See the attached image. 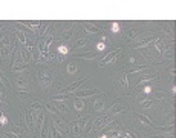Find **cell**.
Returning a JSON list of instances; mask_svg holds the SVG:
<instances>
[{
  "label": "cell",
  "mask_w": 176,
  "mask_h": 138,
  "mask_svg": "<svg viewBox=\"0 0 176 138\" xmlns=\"http://www.w3.org/2000/svg\"><path fill=\"white\" fill-rule=\"evenodd\" d=\"M86 80H89V77H83L81 80L75 81L73 84H69L67 87H64V89H61V90H60V94H61V95H64V94H69V92H77V87H80Z\"/></svg>",
  "instance_id": "obj_1"
},
{
  "label": "cell",
  "mask_w": 176,
  "mask_h": 138,
  "mask_svg": "<svg viewBox=\"0 0 176 138\" xmlns=\"http://www.w3.org/2000/svg\"><path fill=\"white\" fill-rule=\"evenodd\" d=\"M119 48H116L113 52H110V54H107L103 60H101V66H106V64H109V63H113L116 58H118V55H119Z\"/></svg>",
  "instance_id": "obj_2"
},
{
  "label": "cell",
  "mask_w": 176,
  "mask_h": 138,
  "mask_svg": "<svg viewBox=\"0 0 176 138\" xmlns=\"http://www.w3.org/2000/svg\"><path fill=\"white\" fill-rule=\"evenodd\" d=\"M124 110H125V107H124L122 104H118V103L115 101V103H113V106L107 109L106 115H118V113H121V112H124Z\"/></svg>",
  "instance_id": "obj_3"
},
{
  "label": "cell",
  "mask_w": 176,
  "mask_h": 138,
  "mask_svg": "<svg viewBox=\"0 0 176 138\" xmlns=\"http://www.w3.org/2000/svg\"><path fill=\"white\" fill-rule=\"evenodd\" d=\"M136 118L141 121L142 126H147V127H152L153 126V121L150 120L148 117H145V115H142V113H136Z\"/></svg>",
  "instance_id": "obj_4"
},
{
  "label": "cell",
  "mask_w": 176,
  "mask_h": 138,
  "mask_svg": "<svg viewBox=\"0 0 176 138\" xmlns=\"http://www.w3.org/2000/svg\"><path fill=\"white\" fill-rule=\"evenodd\" d=\"M98 89H86V90H80V92H77V97H90V95H95V94H98Z\"/></svg>",
  "instance_id": "obj_5"
},
{
  "label": "cell",
  "mask_w": 176,
  "mask_h": 138,
  "mask_svg": "<svg viewBox=\"0 0 176 138\" xmlns=\"http://www.w3.org/2000/svg\"><path fill=\"white\" fill-rule=\"evenodd\" d=\"M15 37H17V40H18L20 43H23V44L28 43V35L24 34V31H21V29H15Z\"/></svg>",
  "instance_id": "obj_6"
},
{
  "label": "cell",
  "mask_w": 176,
  "mask_h": 138,
  "mask_svg": "<svg viewBox=\"0 0 176 138\" xmlns=\"http://www.w3.org/2000/svg\"><path fill=\"white\" fill-rule=\"evenodd\" d=\"M106 103H107V101H98V100H96V101H93V103H92V107H93V110H95V112H98V113H99V112H103V110H104Z\"/></svg>",
  "instance_id": "obj_7"
},
{
  "label": "cell",
  "mask_w": 176,
  "mask_h": 138,
  "mask_svg": "<svg viewBox=\"0 0 176 138\" xmlns=\"http://www.w3.org/2000/svg\"><path fill=\"white\" fill-rule=\"evenodd\" d=\"M26 67H28V64H26V63L20 61V63H15L14 66H11V71H14V72H20V71H24Z\"/></svg>",
  "instance_id": "obj_8"
},
{
  "label": "cell",
  "mask_w": 176,
  "mask_h": 138,
  "mask_svg": "<svg viewBox=\"0 0 176 138\" xmlns=\"http://www.w3.org/2000/svg\"><path fill=\"white\" fill-rule=\"evenodd\" d=\"M73 107L77 109L78 112H81V110L84 109V101L80 100V98H75V100H73Z\"/></svg>",
  "instance_id": "obj_9"
},
{
  "label": "cell",
  "mask_w": 176,
  "mask_h": 138,
  "mask_svg": "<svg viewBox=\"0 0 176 138\" xmlns=\"http://www.w3.org/2000/svg\"><path fill=\"white\" fill-rule=\"evenodd\" d=\"M86 44H89V40L87 38H78V41H75L73 48L78 49V48H83V46H86Z\"/></svg>",
  "instance_id": "obj_10"
},
{
  "label": "cell",
  "mask_w": 176,
  "mask_h": 138,
  "mask_svg": "<svg viewBox=\"0 0 176 138\" xmlns=\"http://www.w3.org/2000/svg\"><path fill=\"white\" fill-rule=\"evenodd\" d=\"M51 132H52V133H51V138H63V132H60V130L55 129L54 126L51 127Z\"/></svg>",
  "instance_id": "obj_11"
},
{
  "label": "cell",
  "mask_w": 176,
  "mask_h": 138,
  "mask_svg": "<svg viewBox=\"0 0 176 138\" xmlns=\"http://www.w3.org/2000/svg\"><path fill=\"white\" fill-rule=\"evenodd\" d=\"M73 32H75V28H69V29H66V31L63 32V38H64V40H70V37H72Z\"/></svg>",
  "instance_id": "obj_12"
},
{
  "label": "cell",
  "mask_w": 176,
  "mask_h": 138,
  "mask_svg": "<svg viewBox=\"0 0 176 138\" xmlns=\"http://www.w3.org/2000/svg\"><path fill=\"white\" fill-rule=\"evenodd\" d=\"M80 58H83V60H93L95 57H96V52H89V54H83V55H78Z\"/></svg>",
  "instance_id": "obj_13"
},
{
  "label": "cell",
  "mask_w": 176,
  "mask_h": 138,
  "mask_svg": "<svg viewBox=\"0 0 176 138\" xmlns=\"http://www.w3.org/2000/svg\"><path fill=\"white\" fill-rule=\"evenodd\" d=\"M155 78H156V75H155V74H153V75H148V77H147V75H144V77L138 81V84H144L145 81H152V80H155Z\"/></svg>",
  "instance_id": "obj_14"
},
{
  "label": "cell",
  "mask_w": 176,
  "mask_h": 138,
  "mask_svg": "<svg viewBox=\"0 0 176 138\" xmlns=\"http://www.w3.org/2000/svg\"><path fill=\"white\" fill-rule=\"evenodd\" d=\"M57 51H58L60 55H66L69 52V48H67V46H64V44H60L58 48H57Z\"/></svg>",
  "instance_id": "obj_15"
},
{
  "label": "cell",
  "mask_w": 176,
  "mask_h": 138,
  "mask_svg": "<svg viewBox=\"0 0 176 138\" xmlns=\"http://www.w3.org/2000/svg\"><path fill=\"white\" fill-rule=\"evenodd\" d=\"M139 34H141V31H139V29H132V31H129V34H127V35H129V38H130V40H133V38H138V35H139Z\"/></svg>",
  "instance_id": "obj_16"
},
{
  "label": "cell",
  "mask_w": 176,
  "mask_h": 138,
  "mask_svg": "<svg viewBox=\"0 0 176 138\" xmlns=\"http://www.w3.org/2000/svg\"><path fill=\"white\" fill-rule=\"evenodd\" d=\"M84 31H86V32H89V34H98L99 31H101V28H93V26H86V28H84Z\"/></svg>",
  "instance_id": "obj_17"
},
{
  "label": "cell",
  "mask_w": 176,
  "mask_h": 138,
  "mask_svg": "<svg viewBox=\"0 0 176 138\" xmlns=\"http://www.w3.org/2000/svg\"><path fill=\"white\" fill-rule=\"evenodd\" d=\"M47 127H49V126H46L44 123L41 124V127H40V136H41V138H46V136H47Z\"/></svg>",
  "instance_id": "obj_18"
},
{
  "label": "cell",
  "mask_w": 176,
  "mask_h": 138,
  "mask_svg": "<svg viewBox=\"0 0 176 138\" xmlns=\"http://www.w3.org/2000/svg\"><path fill=\"white\" fill-rule=\"evenodd\" d=\"M110 31H112L113 34H118V32L121 31V28H119V25H118L116 21H113V23H112V28H110Z\"/></svg>",
  "instance_id": "obj_19"
},
{
  "label": "cell",
  "mask_w": 176,
  "mask_h": 138,
  "mask_svg": "<svg viewBox=\"0 0 176 138\" xmlns=\"http://www.w3.org/2000/svg\"><path fill=\"white\" fill-rule=\"evenodd\" d=\"M67 72L69 74H75V72H77V66H75L73 63H69L67 64Z\"/></svg>",
  "instance_id": "obj_20"
},
{
  "label": "cell",
  "mask_w": 176,
  "mask_h": 138,
  "mask_svg": "<svg viewBox=\"0 0 176 138\" xmlns=\"http://www.w3.org/2000/svg\"><path fill=\"white\" fill-rule=\"evenodd\" d=\"M8 124V118L6 115H3L2 112H0V126H6Z\"/></svg>",
  "instance_id": "obj_21"
},
{
  "label": "cell",
  "mask_w": 176,
  "mask_h": 138,
  "mask_svg": "<svg viewBox=\"0 0 176 138\" xmlns=\"http://www.w3.org/2000/svg\"><path fill=\"white\" fill-rule=\"evenodd\" d=\"M142 69H147V66L145 64H142V66H135L132 71H130V74H135V72H139V71H142Z\"/></svg>",
  "instance_id": "obj_22"
},
{
  "label": "cell",
  "mask_w": 176,
  "mask_h": 138,
  "mask_svg": "<svg viewBox=\"0 0 176 138\" xmlns=\"http://www.w3.org/2000/svg\"><path fill=\"white\" fill-rule=\"evenodd\" d=\"M139 104H141V106H144V107H150L153 103L150 101V100H142V101H139Z\"/></svg>",
  "instance_id": "obj_23"
},
{
  "label": "cell",
  "mask_w": 176,
  "mask_h": 138,
  "mask_svg": "<svg viewBox=\"0 0 176 138\" xmlns=\"http://www.w3.org/2000/svg\"><path fill=\"white\" fill-rule=\"evenodd\" d=\"M96 49H98V51H104V49H106V43H104V41L96 43Z\"/></svg>",
  "instance_id": "obj_24"
},
{
  "label": "cell",
  "mask_w": 176,
  "mask_h": 138,
  "mask_svg": "<svg viewBox=\"0 0 176 138\" xmlns=\"http://www.w3.org/2000/svg\"><path fill=\"white\" fill-rule=\"evenodd\" d=\"M152 90H153V87H152V86H148V84H147V86H144V89H142L144 94H150Z\"/></svg>",
  "instance_id": "obj_25"
},
{
  "label": "cell",
  "mask_w": 176,
  "mask_h": 138,
  "mask_svg": "<svg viewBox=\"0 0 176 138\" xmlns=\"http://www.w3.org/2000/svg\"><path fill=\"white\" fill-rule=\"evenodd\" d=\"M165 55H167L168 58H171V57H173V52H170V49H167V51H165Z\"/></svg>",
  "instance_id": "obj_26"
},
{
  "label": "cell",
  "mask_w": 176,
  "mask_h": 138,
  "mask_svg": "<svg viewBox=\"0 0 176 138\" xmlns=\"http://www.w3.org/2000/svg\"><path fill=\"white\" fill-rule=\"evenodd\" d=\"M99 138H109V135H107V133H104V135H101Z\"/></svg>",
  "instance_id": "obj_27"
},
{
  "label": "cell",
  "mask_w": 176,
  "mask_h": 138,
  "mask_svg": "<svg viewBox=\"0 0 176 138\" xmlns=\"http://www.w3.org/2000/svg\"><path fill=\"white\" fill-rule=\"evenodd\" d=\"M77 138H84V136H83V135H80V136H77Z\"/></svg>",
  "instance_id": "obj_28"
},
{
  "label": "cell",
  "mask_w": 176,
  "mask_h": 138,
  "mask_svg": "<svg viewBox=\"0 0 176 138\" xmlns=\"http://www.w3.org/2000/svg\"><path fill=\"white\" fill-rule=\"evenodd\" d=\"M153 138H156V136H153Z\"/></svg>",
  "instance_id": "obj_29"
}]
</instances>
